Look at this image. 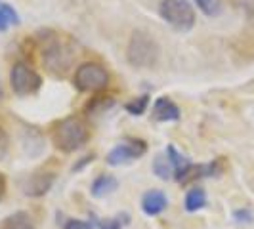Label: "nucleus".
<instances>
[{
    "mask_svg": "<svg viewBox=\"0 0 254 229\" xmlns=\"http://www.w3.org/2000/svg\"><path fill=\"white\" fill-rule=\"evenodd\" d=\"M73 59H75V54L71 50V46L62 42L60 38H52L42 48V63L46 65V69L52 75L64 76L71 69Z\"/></svg>",
    "mask_w": 254,
    "mask_h": 229,
    "instance_id": "nucleus-4",
    "label": "nucleus"
},
{
    "mask_svg": "<svg viewBox=\"0 0 254 229\" xmlns=\"http://www.w3.org/2000/svg\"><path fill=\"white\" fill-rule=\"evenodd\" d=\"M123 220H128V216H115V218H105V220H100L98 222V226L100 229H121L127 222H123Z\"/></svg>",
    "mask_w": 254,
    "mask_h": 229,
    "instance_id": "nucleus-20",
    "label": "nucleus"
},
{
    "mask_svg": "<svg viewBox=\"0 0 254 229\" xmlns=\"http://www.w3.org/2000/svg\"><path fill=\"white\" fill-rule=\"evenodd\" d=\"M19 13L15 12V8H12L10 4L0 0V33L8 31L12 25H19Z\"/></svg>",
    "mask_w": 254,
    "mask_h": 229,
    "instance_id": "nucleus-13",
    "label": "nucleus"
},
{
    "mask_svg": "<svg viewBox=\"0 0 254 229\" xmlns=\"http://www.w3.org/2000/svg\"><path fill=\"white\" fill-rule=\"evenodd\" d=\"M90 138L88 126L76 118V116H67L64 118L56 130H54V143L58 149H62L65 153H73L76 149H80Z\"/></svg>",
    "mask_w": 254,
    "mask_h": 229,
    "instance_id": "nucleus-2",
    "label": "nucleus"
},
{
    "mask_svg": "<svg viewBox=\"0 0 254 229\" xmlns=\"http://www.w3.org/2000/svg\"><path fill=\"white\" fill-rule=\"evenodd\" d=\"M159 13L168 25L180 33L191 31L195 25V10L188 0H161Z\"/></svg>",
    "mask_w": 254,
    "mask_h": 229,
    "instance_id": "nucleus-3",
    "label": "nucleus"
},
{
    "mask_svg": "<svg viewBox=\"0 0 254 229\" xmlns=\"http://www.w3.org/2000/svg\"><path fill=\"white\" fill-rule=\"evenodd\" d=\"M117 187H119L117 178L111 176V174H103V176H98V178L94 179V183H92V195L96 199H103V197L111 195L113 191H117Z\"/></svg>",
    "mask_w": 254,
    "mask_h": 229,
    "instance_id": "nucleus-12",
    "label": "nucleus"
},
{
    "mask_svg": "<svg viewBox=\"0 0 254 229\" xmlns=\"http://www.w3.org/2000/svg\"><path fill=\"white\" fill-rule=\"evenodd\" d=\"M166 157H168L170 165H172V168H174V178H176V181L182 183V181L186 179V176L190 174L193 163H191L188 157H184L182 153L176 151L174 145H168V147H166Z\"/></svg>",
    "mask_w": 254,
    "mask_h": 229,
    "instance_id": "nucleus-10",
    "label": "nucleus"
},
{
    "mask_svg": "<svg viewBox=\"0 0 254 229\" xmlns=\"http://www.w3.org/2000/svg\"><path fill=\"white\" fill-rule=\"evenodd\" d=\"M195 2L201 8V12L210 15V17H214L222 12V0H195Z\"/></svg>",
    "mask_w": 254,
    "mask_h": 229,
    "instance_id": "nucleus-19",
    "label": "nucleus"
},
{
    "mask_svg": "<svg viewBox=\"0 0 254 229\" xmlns=\"http://www.w3.org/2000/svg\"><path fill=\"white\" fill-rule=\"evenodd\" d=\"M8 145H10V140H8V134L0 128V161L6 157V153H8Z\"/></svg>",
    "mask_w": 254,
    "mask_h": 229,
    "instance_id": "nucleus-22",
    "label": "nucleus"
},
{
    "mask_svg": "<svg viewBox=\"0 0 254 229\" xmlns=\"http://www.w3.org/2000/svg\"><path fill=\"white\" fill-rule=\"evenodd\" d=\"M159 54H161V48L149 33H145V31L132 33L127 48V59L132 67H136V69L153 67L159 59Z\"/></svg>",
    "mask_w": 254,
    "mask_h": 229,
    "instance_id": "nucleus-1",
    "label": "nucleus"
},
{
    "mask_svg": "<svg viewBox=\"0 0 254 229\" xmlns=\"http://www.w3.org/2000/svg\"><path fill=\"white\" fill-rule=\"evenodd\" d=\"M147 105H149V96H147V94H143V96H140L138 100L128 102L127 105H125V109H127L130 114H134V116H140V114L145 113Z\"/></svg>",
    "mask_w": 254,
    "mask_h": 229,
    "instance_id": "nucleus-18",
    "label": "nucleus"
},
{
    "mask_svg": "<svg viewBox=\"0 0 254 229\" xmlns=\"http://www.w3.org/2000/svg\"><path fill=\"white\" fill-rule=\"evenodd\" d=\"M235 218H237V220H245V222H251V220H253L249 210H237V212H235Z\"/></svg>",
    "mask_w": 254,
    "mask_h": 229,
    "instance_id": "nucleus-23",
    "label": "nucleus"
},
{
    "mask_svg": "<svg viewBox=\"0 0 254 229\" xmlns=\"http://www.w3.org/2000/svg\"><path fill=\"white\" fill-rule=\"evenodd\" d=\"M113 98H94L92 102L86 105V113L88 116H96V114H103L109 107H113Z\"/></svg>",
    "mask_w": 254,
    "mask_h": 229,
    "instance_id": "nucleus-16",
    "label": "nucleus"
},
{
    "mask_svg": "<svg viewBox=\"0 0 254 229\" xmlns=\"http://www.w3.org/2000/svg\"><path fill=\"white\" fill-rule=\"evenodd\" d=\"M73 82L80 92H100L105 90L109 84V73L107 69L100 63L86 61L78 65L73 76Z\"/></svg>",
    "mask_w": 254,
    "mask_h": 229,
    "instance_id": "nucleus-5",
    "label": "nucleus"
},
{
    "mask_svg": "<svg viewBox=\"0 0 254 229\" xmlns=\"http://www.w3.org/2000/svg\"><path fill=\"white\" fill-rule=\"evenodd\" d=\"M4 189H6V183H4V178H2V174H0V199H2V195H4Z\"/></svg>",
    "mask_w": 254,
    "mask_h": 229,
    "instance_id": "nucleus-24",
    "label": "nucleus"
},
{
    "mask_svg": "<svg viewBox=\"0 0 254 229\" xmlns=\"http://www.w3.org/2000/svg\"><path fill=\"white\" fill-rule=\"evenodd\" d=\"M94 226L90 222H84V220H69L65 224V229H92Z\"/></svg>",
    "mask_w": 254,
    "mask_h": 229,
    "instance_id": "nucleus-21",
    "label": "nucleus"
},
{
    "mask_svg": "<svg viewBox=\"0 0 254 229\" xmlns=\"http://www.w3.org/2000/svg\"><path fill=\"white\" fill-rule=\"evenodd\" d=\"M153 172H155V176H159L161 179H170L174 176V168L170 165L166 153H159L155 157V161H153Z\"/></svg>",
    "mask_w": 254,
    "mask_h": 229,
    "instance_id": "nucleus-15",
    "label": "nucleus"
},
{
    "mask_svg": "<svg viewBox=\"0 0 254 229\" xmlns=\"http://www.w3.org/2000/svg\"><path fill=\"white\" fill-rule=\"evenodd\" d=\"M151 118L157 122H170L180 118V107L170 98H159L151 109Z\"/></svg>",
    "mask_w": 254,
    "mask_h": 229,
    "instance_id": "nucleus-9",
    "label": "nucleus"
},
{
    "mask_svg": "<svg viewBox=\"0 0 254 229\" xmlns=\"http://www.w3.org/2000/svg\"><path fill=\"white\" fill-rule=\"evenodd\" d=\"M56 176L52 172H37L31 174L29 178L23 181V193L27 197H42L52 189Z\"/></svg>",
    "mask_w": 254,
    "mask_h": 229,
    "instance_id": "nucleus-8",
    "label": "nucleus"
},
{
    "mask_svg": "<svg viewBox=\"0 0 254 229\" xmlns=\"http://www.w3.org/2000/svg\"><path fill=\"white\" fill-rule=\"evenodd\" d=\"M2 229H35V228H33V224H31V220H29L27 214L17 212V214H13L12 218L6 220V224L2 226Z\"/></svg>",
    "mask_w": 254,
    "mask_h": 229,
    "instance_id": "nucleus-17",
    "label": "nucleus"
},
{
    "mask_svg": "<svg viewBox=\"0 0 254 229\" xmlns=\"http://www.w3.org/2000/svg\"><path fill=\"white\" fill-rule=\"evenodd\" d=\"M166 204H168V201H166L165 193L159 189H151L147 191L143 195V199H141V210L147 216H157V214H161L165 210Z\"/></svg>",
    "mask_w": 254,
    "mask_h": 229,
    "instance_id": "nucleus-11",
    "label": "nucleus"
},
{
    "mask_svg": "<svg viewBox=\"0 0 254 229\" xmlns=\"http://www.w3.org/2000/svg\"><path fill=\"white\" fill-rule=\"evenodd\" d=\"M206 206V193L201 187H193L191 191H188L186 195V210L188 212H195L201 210Z\"/></svg>",
    "mask_w": 254,
    "mask_h": 229,
    "instance_id": "nucleus-14",
    "label": "nucleus"
},
{
    "mask_svg": "<svg viewBox=\"0 0 254 229\" xmlns=\"http://www.w3.org/2000/svg\"><path fill=\"white\" fill-rule=\"evenodd\" d=\"M147 151V147H145V141L141 140H127L123 141V143H119L117 147H113L109 155H107V165L111 166H121V165H128V163H132V161H136V159H140L143 153Z\"/></svg>",
    "mask_w": 254,
    "mask_h": 229,
    "instance_id": "nucleus-7",
    "label": "nucleus"
},
{
    "mask_svg": "<svg viewBox=\"0 0 254 229\" xmlns=\"http://www.w3.org/2000/svg\"><path fill=\"white\" fill-rule=\"evenodd\" d=\"M10 84H12V90L15 96L25 98V96L37 94L40 90L42 78L29 63L17 61V63H13L12 71H10Z\"/></svg>",
    "mask_w": 254,
    "mask_h": 229,
    "instance_id": "nucleus-6",
    "label": "nucleus"
}]
</instances>
